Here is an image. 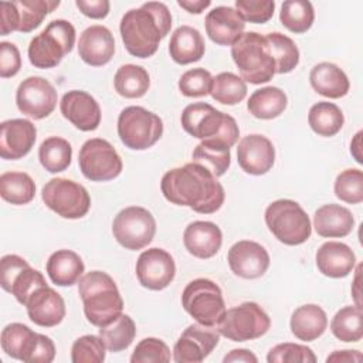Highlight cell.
Segmentation results:
<instances>
[{"instance_id": "obj_1", "label": "cell", "mask_w": 363, "mask_h": 363, "mask_svg": "<svg viewBox=\"0 0 363 363\" xmlns=\"http://www.w3.org/2000/svg\"><path fill=\"white\" fill-rule=\"evenodd\" d=\"M160 190L167 201L190 207L200 214L216 213L225 199L224 187L217 177L194 162L166 172L160 182Z\"/></svg>"}, {"instance_id": "obj_2", "label": "cell", "mask_w": 363, "mask_h": 363, "mask_svg": "<svg viewBox=\"0 0 363 363\" xmlns=\"http://www.w3.org/2000/svg\"><path fill=\"white\" fill-rule=\"evenodd\" d=\"M170 28L172 14L160 1H147L139 9L126 11L119 24L126 51L138 58L152 57Z\"/></svg>"}, {"instance_id": "obj_3", "label": "cell", "mask_w": 363, "mask_h": 363, "mask_svg": "<svg viewBox=\"0 0 363 363\" xmlns=\"http://www.w3.org/2000/svg\"><path fill=\"white\" fill-rule=\"evenodd\" d=\"M78 294L84 303V313L94 326H106L122 315L121 292L113 278L104 271H91L81 277Z\"/></svg>"}, {"instance_id": "obj_4", "label": "cell", "mask_w": 363, "mask_h": 363, "mask_svg": "<svg viewBox=\"0 0 363 363\" xmlns=\"http://www.w3.org/2000/svg\"><path fill=\"white\" fill-rule=\"evenodd\" d=\"M180 122L183 129L193 138L220 140L228 147L234 146L240 136L235 119L206 102L187 105L182 112Z\"/></svg>"}, {"instance_id": "obj_5", "label": "cell", "mask_w": 363, "mask_h": 363, "mask_svg": "<svg viewBox=\"0 0 363 363\" xmlns=\"http://www.w3.org/2000/svg\"><path fill=\"white\" fill-rule=\"evenodd\" d=\"M231 57L244 81L258 85L275 75V61L269 54L265 37L248 31L231 45Z\"/></svg>"}, {"instance_id": "obj_6", "label": "cell", "mask_w": 363, "mask_h": 363, "mask_svg": "<svg viewBox=\"0 0 363 363\" xmlns=\"http://www.w3.org/2000/svg\"><path fill=\"white\" fill-rule=\"evenodd\" d=\"M75 44L74 26L62 18L52 20L28 44V60L35 68H54Z\"/></svg>"}, {"instance_id": "obj_7", "label": "cell", "mask_w": 363, "mask_h": 363, "mask_svg": "<svg viewBox=\"0 0 363 363\" xmlns=\"http://www.w3.org/2000/svg\"><path fill=\"white\" fill-rule=\"evenodd\" d=\"M265 224L274 237L285 245H299L312 234L309 216L299 203L289 199L272 201L265 210Z\"/></svg>"}, {"instance_id": "obj_8", "label": "cell", "mask_w": 363, "mask_h": 363, "mask_svg": "<svg viewBox=\"0 0 363 363\" xmlns=\"http://www.w3.org/2000/svg\"><path fill=\"white\" fill-rule=\"evenodd\" d=\"M0 343L7 356L26 363H51L55 357L54 342L24 323H9L1 330Z\"/></svg>"}, {"instance_id": "obj_9", "label": "cell", "mask_w": 363, "mask_h": 363, "mask_svg": "<svg viewBox=\"0 0 363 363\" xmlns=\"http://www.w3.org/2000/svg\"><path fill=\"white\" fill-rule=\"evenodd\" d=\"M118 136L132 150L152 147L163 135V121L143 106H126L118 116Z\"/></svg>"}, {"instance_id": "obj_10", "label": "cell", "mask_w": 363, "mask_h": 363, "mask_svg": "<svg viewBox=\"0 0 363 363\" xmlns=\"http://www.w3.org/2000/svg\"><path fill=\"white\" fill-rule=\"evenodd\" d=\"M182 306L197 323L206 326H217L227 311L220 286L207 278H197L186 285Z\"/></svg>"}, {"instance_id": "obj_11", "label": "cell", "mask_w": 363, "mask_h": 363, "mask_svg": "<svg viewBox=\"0 0 363 363\" xmlns=\"http://www.w3.org/2000/svg\"><path fill=\"white\" fill-rule=\"evenodd\" d=\"M216 328L233 342H247L264 336L271 328V319L258 303L242 302L227 309Z\"/></svg>"}, {"instance_id": "obj_12", "label": "cell", "mask_w": 363, "mask_h": 363, "mask_svg": "<svg viewBox=\"0 0 363 363\" xmlns=\"http://www.w3.org/2000/svg\"><path fill=\"white\" fill-rule=\"evenodd\" d=\"M44 204L62 218H82L91 207V197L86 189L69 179L55 177L48 180L43 190Z\"/></svg>"}, {"instance_id": "obj_13", "label": "cell", "mask_w": 363, "mask_h": 363, "mask_svg": "<svg viewBox=\"0 0 363 363\" xmlns=\"http://www.w3.org/2000/svg\"><path fill=\"white\" fill-rule=\"evenodd\" d=\"M112 234L123 248L138 251L152 242L156 234V220L147 208L129 206L115 216Z\"/></svg>"}, {"instance_id": "obj_14", "label": "cell", "mask_w": 363, "mask_h": 363, "mask_svg": "<svg viewBox=\"0 0 363 363\" xmlns=\"http://www.w3.org/2000/svg\"><path fill=\"white\" fill-rule=\"evenodd\" d=\"M79 170L91 182H108L116 179L123 163L116 149L105 139H88L79 149Z\"/></svg>"}, {"instance_id": "obj_15", "label": "cell", "mask_w": 363, "mask_h": 363, "mask_svg": "<svg viewBox=\"0 0 363 363\" xmlns=\"http://www.w3.org/2000/svg\"><path fill=\"white\" fill-rule=\"evenodd\" d=\"M0 285L6 292L14 295L17 302L26 305L28 296L37 288L48 284L44 275L31 268L23 257L7 254L0 261Z\"/></svg>"}, {"instance_id": "obj_16", "label": "cell", "mask_w": 363, "mask_h": 363, "mask_svg": "<svg viewBox=\"0 0 363 363\" xmlns=\"http://www.w3.org/2000/svg\"><path fill=\"white\" fill-rule=\"evenodd\" d=\"M57 99L55 88L43 77L23 79L16 91L18 111L33 119H43L51 115L57 106Z\"/></svg>"}, {"instance_id": "obj_17", "label": "cell", "mask_w": 363, "mask_h": 363, "mask_svg": "<svg viewBox=\"0 0 363 363\" xmlns=\"http://www.w3.org/2000/svg\"><path fill=\"white\" fill-rule=\"evenodd\" d=\"M220 333L216 326L193 323L187 326L173 347L176 363H200L218 345Z\"/></svg>"}, {"instance_id": "obj_18", "label": "cell", "mask_w": 363, "mask_h": 363, "mask_svg": "<svg viewBox=\"0 0 363 363\" xmlns=\"http://www.w3.org/2000/svg\"><path fill=\"white\" fill-rule=\"evenodd\" d=\"M176 275V264L170 252L163 248L145 250L136 261V277L143 288L162 291L167 288Z\"/></svg>"}, {"instance_id": "obj_19", "label": "cell", "mask_w": 363, "mask_h": 363, "mask_svg": "<svg viewBox=\"0 0 363 363\" xmlns=\"http://www.w3.org/2000/svg\"><path fill=\"white\" fill-rule=\"evenodd\" d=\"M230 269L240 278L255 279L262 277L269 267V254L258 242L241 240L231 245L227 254Z\"/></svg>"}, {"instance_id": "obj_20", "label": "cell", "mask_w": 363, "mask_h": 363, "mask_svg": "<svg viewBox=\"0 0 363 363\" xmlns=\"http://www.w3.org/2000/svg\"><path fill=\"white\" fill-rule=\"evenodd\" d=\"M237 160L245 173L261 176L272 169L275 163V147L264 135H247L238 143Z\"/></svg>"}, {"instance_id": "obj_21", "label": "cell", "mask_w": 363, "mask_h": 363, "mask_svg": "<svg viewBox=\"0 0 363 363\" xmlns=\"http://www.w3.org/2000/svg\"><path fill=\"white\" fill-rule=\"evenodd\" d=\"M60 109L62 116L79 130L91 132L101 123L99 104L85 91L72 89L65 92L61 98Z\"/></svg>"}, {"instance_id": "obj_22", "label": "cell", "mask_w": 363, "mask_h": 363, "mask_svg": "<svg viewBox=\"0 0 363 363\" xmlns=\"http://www.w3.org/2000/svg\"><path fill=\"white\" fill-rule=\"evenodd\" d=\"M37 139L35 125L27 119H9L0 125V156L18 160L30 153Z\"/></svg>"}, {"instance_id": "obj_23", "label": "cell", "mask_w": 363, "mask_h": 363, "mask_svg": "<svg viewBox=\"0 0 363 363\" xmlns=\"http://www.w3.org/2000/svg\"><path fill=\"white\" fill-rule=\"evenodd\" d=\"M30 320L41 328H52L65 318V302L62 296L48 285L37 288L26 305Z\"/></svg>"}, {"instance_id": "obj_24", "label": "cell", "mask_w": 363, "mask_h": 363, "mask_svg": "<svg viewBox=\"0 0 363 363\" xmlns=\"http://www.w3.org/2000/svg\"><path fill=\"white\" fill-rule=\"evenodd\" d=\"M206 33L217 45H233L244 33L245 21L230 6H217L206 16Z\"/></svg>"}, {"instance_id": "obj_25", "label": "cell", "mask_w": 363, "mask_h": 363, "mask_svg": "<svg viewBox=\"0 0 363 363\" xmlns=\"http://www.w3.org/2000/svg\"><path fill=\"white\" fill-rule=\"evenodd\" d=\"M115 52V38L105 26H89L82 31L78 41V55L91 67L108 64Z\"/></svg>"}, {"instance_id": "obj_26", "label": "cell", "mask_w": 363, "mask_h": 363, "mask_svg": "<svg viewBox=\"0 0 363 363\" xmlns=\"http://www.w3.org/2000/svg\"><path fill=\"white\" fill-rule=\"evenodd\" d=\"M183 244L193 257L207 259L220 251L223 233L220 227L211 221H193L183 233Z\"/></svg>"}, {"instance_id": "obj_27", "label": "cell", "mask_w": 363, "mask_h": 363, "mask_svg": "<svg viewBox=\"0 0 363 363\" xmlns=\"http://www.w3.org/2000/svg\"><path fill=\"white\" fill-rule=\"evenodd\" d=\"M315 261L319 272L325 277L345 278L353 271L356 265V255L347 244L328 241L318 248Z\"/></svg>"}, {"instance_id": "obj_28", "label": "cell", "mask_w": 363, "mask_h": 363, "mask_svg": "<svg viewBox=\"0 0 363 363\" xmlns=\"http://www.w3.org/2000/svg\"><path fill=\"white\" fill-rule=\"evenodd\" d=\"M313 227L325 238H342L352 233L354 218L352 211L340 204H325L315 211Z\"/></svg>"}, {"instance_id": "obj_29", "label": "cell", "mask_w": 363, "mask_h": 363, "mask_svg": "<svg viewBox=\"0 0 363 363\" xmlns=\"http://www.w3.org/2000/svg\"><path fill=\"white\" fill-rule=\"evenodd\" d=\"M204 51V38L194 27L180 26L173 31L169 43V54L174 62L187 65L200 61Z\"/></svg>"}, {"instance_id": "obj_30", "label": "cell", "mask_w": 363, "mask_h": 363, "mask_svg": "<svg viewBox=\"0 0 363 363\" xmlns=\"http://www.w3.org/2000/svg\"><path fill=\"white\" fill-rule=\"evenodd\" d=\"M312 88L322 96L337 99L349 92L350 82L342 68L333 62H319L309 72Z\"/></svg>"}, {"instance_id": "obj_31", "label": "cell", "mask_w": 363, "mask_h": 363, "mask_svg": "<svg viewBox=\"0 0 363 363\" xmlns=\"http://www.w3.org/2000/svg\"><path fill=\"white\" fill-rule=\"evenodd\" d=\"M291 332L303 342H312L320 337L328 328L326 312L315 303L298 306L291 315Z\"/></svg>"}, {"instance_id": "obj_32", "label": "cell", "mask_w": 363, "mask_h": 363, "mask_svg": "<svg viewBox=\"0 0 363 363\" xmlns=\"http://www.w3.org/2000/svg\"><path fill=\"white\" fill-rule=\"evenodd\" d=\"M45 269L52 284L58 286H71L81 279L85 265L75 251L57 250L50 255Z\"/></svg>"}, {"instance_id": "obj_33", "label": "cell", "mask_w": 363, "mask_h": 363, "mask_svg": "<svg viewBox=\"0 0 363 363\" xmlns=\"http://www.w3.org/2000/svg\"><path fill=\"white\" fill-rule=\"evenodd\" d=\"M288 105L286 94L278 86H264L251 94L247 109L258 119H274L284 113Z\"/></svg>"}, {"instance_id": "obj_34", "label": "cell", "mask_w": 363, "mask_h": 363, "mask_svg": "<svg viewBox=\"0 0 363 363\" xmlns=\"http://www.w3.org/2000/svg\"><path fill=\"white\" fill-rule=\"evenodd\" d=\"M193 162L204 166L216 177L223 176L231 163L230 147L214 139H206L199 143L193 150Z\"/></svg>"}, {"instance_id": "obj_35", "label": "cell", "mask_w": 363, "mask_h": 363, "mask_svg": "<svg viewBox=\"0 0 363 363\" xmlns=\"http://www.w3.org/2000/svg\"><path fill=\"white\" fill-rule=\"evenodd\" d=\"M308 123L316 135L330 138L340 132L345 123V116L336 104L318 102L309 109Z\"/></svg>"}, {"instance_id": "obj_36", "label": "cell", "mask_w": 363, "mask_h": 363, "mask_svg": "<svg viewBox=\"0 0 363 363\" xmlns=\"http://www.w3.org/2000/svg\"><path fill=\"white\" fill-rule=\"evenodd\" d=\"M113 85L115 91L121 96L135 99L143 96L147 92L150 86V78L143 67L125 64L118 68L113 78Z\"/></svg>"}, {"instance_id": "obj_37", "label": "cell", "mask_w": 363, "mask_h": 363, "mask_svg": "<svg viewBox=\"0 0 363 363\" xmlns=\"http://www.w3.org/2000/svg\"><path fill=\"white\" fill-rule=\"evenodd\" d=\"M1 199L14 206L30 203L35 196V183L24 172H6L0 176Z\"/></svg>"}, {"instance_id": "obj_38", "label": "cell", "mask_w": 363, "mask_h": 363, "mask_svg": "<svg viewBox=\"0 0 363 363\" xmlns=\"http://www.w3.org/2000/svg\"><path fill=\"white\" fill-rule=\"evenodd\" d=\"M265 41L271 57L275 61V74H288L299 64V50L292 38L282 33H269Z\"/></svg>"}, {"instance_id": "obj_39", "label": "cell", "mask_w": 363, "mask_h": 363, "mask_svg": "<svg viewBox=\"0 0 363 363\" xmlns=\"http://www.w3.org/2000/svg\"><path fill=\"white\" fill-rule=\"evenodd\" d=\"M38 159L41 166L50 173H60L68 169L72 159L71 143L58 136L47 138L38 147Z\"/></svg>"}, {"instance_id": "obj_40", "label": "cell", "mask_w": 363, "mask_h": 363, "mask_svg": "<svg viewBox=\"0 0 363 363\" xmlns=\"http://www.w3.org/2000/svg\"><path fill=\"white\" fill-rule=\"evenodd\" d=\"M99 336L112 353L122 352L130 346L136 336V325L129 315H119L112 323L99 328Z\"/></svg>"}, {"instance_id": "obj_41", "label": "cell", "mask_w": 363, "mask_h": 363, "mask_svg": "<svg viewBox=\"0 0 363 363\" xmlns=\"http://www.w3.org/2000/svg\"><path fill=\"white\" fill-rule=\"evenodd\" d=\"M330 330L342 342H359L363 336L362 306L350 305L339 309L332 318Z\"/></svg>"}, {"instance_id": "obj_42", "label": "cell", "mask_w": 363, "mask_h": 363, "mask_svg": "<svg viewBox=\"0 0 363 363\" xmlns=\"http://www.w3.org/2000/svg\"><path fill=\"white\" fill-rule=\"evenodd\" d=\"M279 20L285 28L295 34L306 33L315 20L313 6L308 0H286L281 6Z\"/></svg>"}, {"instance_id": "obj_43", "label": "cell", "mask_w": 363, "mask_h": 363, "mask_svg": "<svg viewBox=\"0 0 363 363\" xmlns=\"http://www.w3.org/2000/svg\"><path fill=\"white\" fill-rule=\"evenodd\" d=\"M245 81L233 72H220L213 78L210 95L223 105H237L247 96Z\"/></svg>"}, {"instance_id": "obj_44", "label": "cell", "mask_w": 363, "mask_h": 363, "mask_svg": "<svg viewBox=\"0 0 363 363\" xmlns=\"http://www.w3.org/2000/svg\"><path fill=\"white\" fill-rule=\"evenodd\" d=\"M14 4L17 7L18 18H20L18 31L30 33L43 23L47 14L52 13L60 6V1L58 0H18V1H14Z\"/></svg>"}, {"instance_id": "obj_45", "label": "cell", "mask_w": 363, "mask_h": 363, "mask_svg": "<svg viewBox=\"0 0 363 363\" xmlns=\"http://www.w3.org/2000/svg\"><path fill=\"white\" fill-rule=\"evenodd\" d=\"M335 196L349 204L363 201V172L360 169H346L336 176Z\"/></svg>"}, {"instance_id": "obj_46", "label": "cell", "mask_w": 363, "mask_h": 363, "mask_svg": "<svg viewBox=\"0 0 363 363\" xmlns=\"http://www.w3.org/2000/svg\"><path fill=\"white\" fill-rule=\"evenodd\" d=\"M105 350L106 346L101 336L84 335L72 343L71 360L72 363H102Z\"/></svg>"}, {"instance_id": "obj_47", "label": "cell", "mask_w": 363, "mask_h": 363, "mask_svg": "<svg viewBox=\"0 0 363 363\" xmlns=\"http://www.w3.org/2000/svg\"><path fill=\"white\" fill-rule=\"evenodd\" d=\"M268 363H315L316 356L311 347L298 343H279L267 354Z\"/></svg>"}, {"instance_id": "obj_48", "label": "cell", "mask_w": 363, "mask_h": 363, "mask_svg": "<svg viewBox=\"0 0 363 363\" xmlns=\"http://www.w3.org/2000/svg\"><path fill=\"white\" fill-rule=\"evenodd\" d=\"M211 85L213 77L204 68L189 69L179 79V91L189 98H200L208 95Z\"/></svg>"}, {"instance_id": "obj_49", "label": "cell", "mask_w": 363, "mask_h": 363, "mask_svg": "<svg viewBox=\"0 0 363 363\" xmlns=\"http://www.w3.org/2000/svg\"><path fill=\"white\" fill-rule=\"evenodd\" d=\"M172 354L169 346L157 339V337H145L142 339L132 356L130 362L132 363H153V362H170Z\"/></svg>"}, {"instance_id": "obj_50", "label": "cell", "mask_w": 363, "mask_h": 363, "mask_svg": "<svg viewBox=\"0 0 363 363\" xmlns=\"http://www.w3.org/2000/svg\"><path fill=\"white\" fill-rule=\"evenodd\" d=\"M235 10L244 21L264 24L274 16L275 1L272 0H235Z\"/></svg>"}, {"instance_id": "obj_51", "label": "cell", "mask_w": 363, "mask_h": 363, "mask_svg": "<svg viewBox=\"0 0 363 363\" xmlns=\"http://www.w3.org/2000/svg\"><path fill=\"white\" fill-rule=\"evenodd\" d=\"M21 68V55L18 48L9 41L0 43V77L11 78Z\"/></svg>"}, {"instance_id": "obj_52", "label": "cell", "mask_w": 363, "mask_h": 363, "mask_svg": "<svg viewBox=\"0 0 363 363\" xmlns=\"http://www.w3.org/2000/svg\"><path fill=\"white\" fill-rule=\"evenodd\" d=\"M20 18L14 1L0 3V34L7 35L13 31H18Z\"/></svg>"}, {"instance_id": "obj_53", "label": "cell", "mask_w": 363, "mask_h": 363, "mask_svg": "<svg viewBox=\"0 0 363 363\" xmlns=\"http://www.w3.org/2000/svg\"><path fill=\"white\" fill-rule=\"evenodd\" d=\"M75 6L84 16L94 20H101L108 16L111 3L108 0H77Z\"/></svg>"}, {"instance_id": "obj_54", "label": "cell", "mask_w": 363, "mask_h": 363, "mask_svg": "<svg viewBox=\"0 0 363 363\" xmlns=\"http://www.w3.org/2000/svg\"><path fill=\"white\" fill-rule=\"evenodd\" d=\"M224 363H237V362H242V363H257L258 359L257 356L248 350V349H233L228 354L224 356L223 359Z\"/></svg>"}, {"instance_id": "obj_55", "label": "cell", "mask_w": 363, "mask_h": 363, "mask_svg": "<svg viewBox=\"0 0 363 363\" xmlns=\"http://www.w3.org/2000/svg\"><path fill=\"white\" fill-rule=\"evenodd\" d=\"M362 360V353L359 350H335L332 354L326 357V362H340V363H353V362H360Z\"/></svg>"}, {"instance_id": "obj_56", "label": "cell", "mask_w": 363, "mask_h": 363, "mask_svg": "<svg viewBox=\"0 0 363 363\" xmlns=\"http://www.w3.org/2000/svg\"><path fill=\"white\" fill-rule=\"evenodd\" d=\"M177 4L184 9L186 11L191 14H200L203 13L207 7H210L211 1L210 0H179Z\"/></svg>"}, {"instance_id": "obj_57", "label": "cell", "mask_w": 363, "mask_h": 363, "mask_svg": "<svg viewBox=\"0 0 363 363\" xmlns=\"http://www.w3.org/2000/svg\"><path fill=\"white\" fill-rule=\"evenodd\" d=\"M362 135H363V132H362V130H360V132H357V133L354 135V138H353L352 143H350V153L353 155V157H354V160H356L357 163H363V160H362V155H360V146H362L360 140H362Z\"/></svg>"}, {"instance_id": "obj_58", "label": "cell", "mask_w": 363, "mask_h": 363, "mask_svg": "<svg viewBox=\"0 0 363 363\" xmlns=\"http://www.w3.org/2000/svg\"><path fill=\"white\" fill-rule=\"evenodd\" d=\"M360 269H362V265H359L357 269H356V275H354V281H353V286H352V295H353L354 302H356L357 306H362V303H360V289H359V286H360V284H359Z\"/></svg>"}]
</instances>
